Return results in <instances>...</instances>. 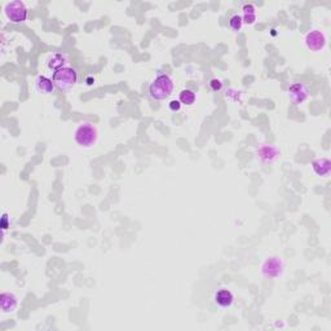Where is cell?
Here are the masks:
<instances>
[{
  "mask_svg": "<svg viewBox=\"0 0 331 331\" xmlns=\"http://www.w3.org/2000/svg\"><path fill=\"white\" fill-rule=\"evenodd\" d=\"M172 91H174V82L166 74L158 75L149 87L150 96L154 100H166L171 96Z\"/></svg>",
  "mask_w": 331,
  "mask_h": 331,
  "instance_id": "6da1fadb",
  "label": "cell"
},
{
  "mask_svg": "<svg viewBox=\"0 0 331 331\" xmlns=\"http://www.w3.org/2000/svg\"><path fill=\"white\" fill-rule=\"evenodd\" d=\"M52 80L58 90L69 91L75 86V83L78 80V74L73 67L65 66L53 73Z\"/></svg>",
  "mask_w": 331,
  "mask_h": 331,
  "instance_id": "7a4b0ae2",
  "label": "cell"
},
{
  "mask_svg": "<svg viewBox=\"0 0 331 331\" xmlns=\"http://www.w3.org/2000/svg\"><path fill=\"white\" fill-rule=\"evenodd\" d=\"M74 140L79 146L82 148H91L95 145L97 141V130L96 127L92 124H80V126L75 130L74 132Z\"/></svg>",
  "mask_w": 331,
  "mask_h": 331,
  "instance_id": "3957f363",
  "label": "cell"
},
{
  "mask_svg": "<svg viewBox=\"0 0 331 331\" xmlns=\"http://www.w3.org/2000/svg\"><path fill=\"white\" fill-rule=\"evenodd\" d=\"M4 15L11 22L21 23L26 21L27 8L22 1H9L4 7Z\"/></svg>",
  "mask_w": 331,
  "mask_h": 331,
  "instance_id": "277c9868",
  "label": "cell"
},
{
  "mask_svg": "<svg viewBox=\"0 0 331 331\" xmlns=\"http://www.w3.org/2000/svg\"><path fill=\"white\" fill-rule=\"evenodd\" d=\"M283 263L279 257H268L261 265V274L267 278H277L282 274Z\"/></svg>",
  "mask_w": 331,
  "mask_h": 331,
  "instance_id": "5b68a950",
  "label": "cell"
},
{
  "mask_svg": "<svg viewBox=\"0 0 331 331\" xmlns=\"http://www.w3.org/2000/svg\"><path fill=\"white\" fill-rule=\"evenodd\" d=\"M304 41L307 48L311 49L312 52H318V51L325 48V45H326V37L320 30H312L305 35Z\"/></svg>",
  "mask_w": 331,
  "mask_h": 331,
  "instance_id": "8992f818",
  "label": "cell"
},
{
  "mask_svg": "<svg viewBox=\"0 0 331 331\" xmlns=\"http://www.w3.org/2000/svg\"><path fill=\"white\" fill-rule=\"evenodd\" d=\"M309 91L307 86H304L303 83H295L289 88V97L294 104L299 105L303 104L307 98H308Z\"/></svg>",
  "mask_w": 331,
  "mask_h": 331,
  "instance_id": "52a82bcc",
  "label": "cell"
},
{
  "mask_svg": "<svg viewBox=\"0 0 331 331\" xmlns=\"http://www.w3.org/2000/svg\"><path fill=\"white\" fill-rule=\"evenodd\" d=\"M257 158L264 162V163H272L278 158V150L275 149L274 146L272 145H263L260 146L256 152Z\"/></svg>",
  "mask_w": 331,
  "mask_h": 331,
  "instance_id": "ba28073f",
  "label": "cell"
},
{
  "mask_svg": "<svg viewBox=\"0 0 331 331\" xmlns=\"http://www.w3.org/2000/svg\"><path fill=\"white\" fill-rule=\"evenodd\" d=\"M17 304H19V300H17V296L15 294L3 292L0 295V305H1V311L4 313L13 312L17 308Z\"/></svg>",
  "mask_w": 331,
  "mask_h": 331,
  "instance_id": "9c48e42d",
  "label": "cell"
},
{
  "mask_svg": "<svg viewBox=\"0 0 331 331\" xmlns=\"http://www.w3.org/2000/svg\"><path fill=\"white\" fill-rule=\"evenodd\" d=\"M214 300H215V304H217L221 308H228V307H231L233 304L234 296H233V294L229 290L221 289V290L216 291Z\"/></svg>",
  "mask_w": 331,
  "mask_h": 331,
  "instance_id": "30bf717a",
  "label": "cell"
},
{
  "mask_svg": "<svg viewBox=\"0 0 331 331\" xmlns=\"http://www.w3.org/2000/svg\"><path fill=\"white\" fill-rule=\"evenodd\" d=\"M312 168L316 175L326 177V176L330 175L331 162L328 159V158H320V159L313 160Z\"/></svg>",
  "mask_w": 331,
  "mask_h": 331,
  "instance_id": "8fae6325",
  "label": "cell"
},
{
  "mask_svg": "<svg viewBox=\"0 0 331 331\" xmlns=\"http://www.w3.org/2000/svg\"><path fill=\"white\" fill-rule=\"evenodd\" d=\"M35 87H37L38 92L43 93V95H51L55 90V83L44 75H40L35 80Z\"/></svg>",
  "mask_w": 331,
  "mask_h": 331,
  "instance_id": "7c38bea8",
  "label": "cell"
},
{
  "mask_svg": "<svg viewBox=\"0 0 331 331\" xmlns=\"http://www.w3.org/2000/svg\"><path fill=\"white\" fill-rule=\"evenodd\" d=\"M67 62V57L62 53H55L52 56L49 57L48 61H47V66H48L49 70L57 71L65 67V63Z\"/></svg>",
  "mask_w": 331,
  "mask_h": 331,
  "instance_id": "4fadbf2b",
  "label": "cell"
},
{
  "mask_svg": "<svg viewBox=\"0 0 331 331\" xmlns=\"http://www.w3.org/2000/svg\"><path fill=\"white\" fill-rule=\"evenodd\" d=\"M242 21L247 25H253L256 21V8L253 4H245L242 7Z\"/></svg>",
  "mask_w": 331,
  "mask_h": 331,
  "instance_id": "5bb4252c",
  "label": "cell"
},
{
  "mask_svg": "<svg viewBox=\"0 0 331 331\" xmlns=\"http://www.w3.org/2000/svg\"><path fill=\"white\" fill-rule=\"evenodd\" d=\"M195 101V93L192 90H184L180 92V102L184 105H192Z\"/></svg>",
  "mask_w": 331,
  "mask_h": 331,
  "instance_id": "9a60e30c",
  "label": "cell"
},
{
  "mask_svg": "<svg viewBox=\"0 0 331 331\" xmlns=\"http://www.w3.org/2000/svg\"><path fill=\"white\" fill-rule=\"evenodd\" d=\"M242 25H243V21H242V17L239 15L232 16L231 19H229V27H231V30L237 33V31H239L242 29Z\"/></svg>",
  "mask_w": 331,
  "mask_h": 331,
  "instance_id": "2e32d148",
  "label": "cell"
},
{
  "mask_svg": "<svg viewBox=\"0 0 331 331\" xmlns=\"http://www.w3.org/2000/svg\"><path fill=\"white\" fill-rule=\"evenodd\" d=\"M210 87H211L212 91H215V92H217V91L221 90V87H223V84H221V82H220L219 79H212L211 82H210Z\"/></svg>",
  "mask_w": 331,
  "mask_h": 331,
  "instance_id": "e0dca14e",
  "label": "cell"
},
{
  "mask_svg": "<svg viewBox=\"0 0 331 331\" xmlns=\"http://www.w3.org/2000/svg\"><path fill=\"white\" fill-rule=\"evenodd\" d=\"M180 106H181V104H180V101H171L170 102V109H171L172 112H177V110H180Z\"/></svg>",
  "mask_w": 331,
  "mask_h": 331,
  "instance_id": "ac0fdd59",
  "label": "cell"
}]
</instances>
